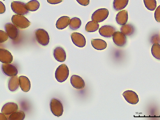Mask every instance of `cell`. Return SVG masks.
<instances>
[{"label": "cell", "instance_id": "1", "mask_svg": "<svg viewBox=\"0 0 160 120\" xmlns=\"http://www.w3.org/2000/svg\"><path fill=\"white\" fill-rule=\"evenodd\" d=\"M69 73V70L67 66L65 64H62L58 67L56 70L55 78L58 82L62 83L68 79Z\"/></svg>", "mask_w": 160, "mask_h": 120}, {"label": "cell", "instance_id": "2", "mask_svg": "<svg viewBox=\"0 0 160 120\" xmlns=\"http://www.w3.org/2000/svg\"><path fill=\"white\" fill-rule=\"evenodd\" d=\"M11 21L13 24L20 29L27 28L31 24L29 21L25 17L22 15H13Z\"/></svg>", "mask_w": 160, "mask_h": 120}, {"label": "cell", "instance_id": "3", "mask_svg": "<svg viewBox=\"0 0 160 120\" xmlns=\"http://www.w3.org/2000/svg\"><path fill=\"white\" fill-rule=\"evenodd\" d=\"M51 111L56 116H61L63 112V106L61 102L56 98L51 99L50 103Z\"/></svg>", "mask_w": 160, "mask_h": 120}, {"label": "cell", "instance_id": "4", "mask_svg": "<svg viewBox=\"0 0 160 120\" xmlns=\"http://www.w3.org/2000/svg\"><path fill=\"white\" fill-rule=\"evenodd\" d=\"M36 38L38 43L43 46H46L49 42V36L45 30L39 29L35 32Z\"/></svg>", "mask_w": 160, "mask_h": 120}, {"label": "cell", "instance_id": "5", "mask_svg": "<svg viewBox=\"0 0 160 120\" xmlns=\"http://www.w3.org/2000/svg\"><path fill=\"white\" fill-rule=\"evenodd\" d=\"M109 11L106 8H100L98 9L93 13L91 19L92 21L97 22L104 21L108 17Z\"/></svg>", "mask_w": 160, "mask_h": 120}, {"label": "cell", "instance_id": "6", "mask_svg": "<svg viewBox=\"0 0 160 120\" xmlns=\"http://www.w3.org/2000/svg\"><path fill=\"white\" fill-rule=\"evenodd\" d=\"M12 10L18 15L23 16L27 14L29 11L27 9L26 4L20 2H13L11 4Z\"/></svg>", "mask_w": 160, "mask_h": 120}, {"label": "cell", "instance_id": "7", "mask_svg": "<svg viewBox=\"0 0 160 120\" xmlns=\"http://www.w3.org/2000/svg\"><path fill=\"white\" fill-rule=\"evenodd\" d=\"M4 28L8 37L11 39L15 40L18 38L19 31L14 24L10 22L7 23L5 24Z\"/></svg>", "mask_w": 160, "mask_h": 120}, {"label": "cell", "instance_id": "8", "mask_svg": "<svg viewBox=\"0 0 160 120\" xmlns=\"http://www.w3.org/2000/svg\"><path fill=\"white\" fill-rule=\"evenodd\" d=\"M72 42L76 46L83 48L86 44V40L84 36L78 32H74L71 35Z\"/></svg>", "mask_w": 160, "mask_h": 120}, {"label": "cell", "instance_id": "9", "mask_svg": "<svg viewBox=\"0 0 160 120\" xmlns=\"http://www.w3.org/2000/svg\"><path fill=\"white\" fill-rule=\"evenodd\" d=\"M2 70L5 74L11 77L17 76L18 73V69L16 67L9 64H2Z\"/></svg>", "mask_w": 160, "mask_h": 120}, {"label": "cell", "instance_id": "10", "mask_svg": "<svg viewBox=\"0 0 160 120\" xmlns=\"http://www.w3.org/2000/svg\"><path fill=\"white\" fill-rule=\"evenodd\" d=\"M126 100L132 104H136L139 101V98L137 93L132 90H127L122 94Z\"/></svg>", "mask_w": 160, "mask_h": 120}, {"label": "cell", "instance_id": "11", "mask_svg": "<svg viewBox=\"0 0 160 120\" xmlns=\"http://www.w3.org/2000/svg\"><path fill=\"white\" fill-rule=\"evenodd\" d=\"M112 39L113 42L117 46L122 47L127 43V38L122 32H116L113 34Z\"/></svg>", "mask_w": 160, "mask_h": 120}, {"label": "cell", "instance_id": "12", "mask_svg": "<svg viewBox=\"0 0 160 120\" xmlns=\"http://www.w3.org/2000/svg\"><path fill=\"white\" fill-rule=\"evenodd\" d=\"M116 29L113 27L108 25H105L102 27L99 31L100 35L105 38L112 37L116 32Z\"/></svg>", "mask_w": 160, "mask_h": 120}, {"label": "cell", "instance_id": "13", "mask_svg": "<svg viewBox=\"0 0 160 120\" xmlns=\"http://www.w3.org/2000/svg\"><path fill=\"white\" fill-rule=\"evenodd\" d=\"M18 104L14 102H10L6 103L2 109V113L6 115H10L18 110Z\"/></svg>", "mask_w": 160, "mask_h": 120}, {"label": "cell", "instance_id": "14", "mask_svg": "<svg viewBox=\"0 0 160 120\" xmlns=\"http://www.w3.org/2000/svg\"><path fill=\"white\" fill-rule=\"evenodd\" d=\"M71 83L75 88L78 89H83L85 86V83L82 78L77 75H73L70 79Z\"/></svg>", "mask_w": 160, "mask_h": 120}, {"label": "cell", "instance_id": "15", "mask_svg": "<svg viewBox=\"0 0 160 120\" xmlns=\"http://www.w3.org/2000/svg\"><path fill=\"white\" fill-rule=\"evenodd\" d=\"M13 60L11 53L5 49H0V61L3 63L10 64Z\"/></svg>", "mask_w": 160, "mask_h": 120}, {"label": "cell", "instance_id": "16", "mask_svg": "<svg viewBox=\"0 0 160 120\" xmlns=\"http://www.w3.org/2000/svg\"><path fill=\"white\" fill-rule=\"evenodd\" d=\"M53 55L55 59L60 62H63L66 59V52L64 49L60 47H57L55 48L54 50Z\"/></svg>", "mask_w": 160, "mask_h": 120}, {"label": "cell", "instance_id": "17", "mask_svg": "<svg viewBox=\"0 0 160 120\" xmlns=\"http://www.w3.org/2000/svg\"><path fill=\"white\" fill-rule=\"evenodd\" d=\"M19 85L22 90L24 92H28L31 88V83L29 78L25 76L19 77Z\"/></svg>", "mask_w": 160, "mask_h": 120}, {"label": "cell", "instance_id": "18", "mask_svg": "<svg viewBox=\"0 0 160 120\" xmlns=\"http://www.w3.org/2000/svg\"><path fill=\"white\" fill-rule=\"evenodd\" d=\"M116 19L117 23L120 25L126 24L128 20V11L123 10L118 12L117 15Z\"/></svg>", "mask_w": 160, "mask_h": 120}, {"label": "cell", "instance_id": "19", "mask_svg": "<svg viewBox=\"0 0 160 120\" xmlns=\"http://www.w3.org/2000/svg\"><path fill=\"white\" fill-rule=\"evenodd\" d=\"M70 20V18L67 16L60 17L57 22V28L60 30H62L66 28L69 25Z\"/></svg>", "mask_w": 160, "mask_h": 120}, {"label": "cell", "instance_id": "20", "mask_svg": "<svg viewBox=\"0 0 160 120\" xmlns=\"http://www.w3.org/2000/svg\"><path fill=\"white\" fill-rule=\"evenodd\" d=\"M91 43L92 47L98 50L105 49L107 47V44L104 40L100 39H92Z\"/></svg>", "mask_w": 160, "mask_h": 120}, {"label": "cell", "instance_id": "21", "mask_svg": "<svg viewBox=\"0 0 160 120\" xmlns=\"http://www.w3.org/2000/svg\"><path fill=\"white\" fill-rule=\"evenodd\" d=\"M19 78L17 76L12 77L9 80L8 83L9 89L12 92L17 90L19 87Z\"/></svg>", "mask_w": 160, "mask_h": 120}, {"label": "cell", "instance_id": "22", "mask_svg": "<svg viewBox=\"0 0 160 120\" xmlns=\"http://www.w3.org/2000/svg\"><path fill=\"white\" fill-rule=\"evenodd\" d=\"M128 2L129 0H114L113 8L117 11L121 10L127 7Z\"/></svg>", "mask_w": 160, "mask_h": 120}, {"label": "cell", "instance_id": "23", "mask_svg": "<svg viewBox=\"0 0 160 120\" xmlns=\"http://www.w3.org/2000/svg\"><path fill=\"white\" fill-rule=\"evenodd\" d=\"M99 25L98 22L92 21L88 22L85 26V30L88 32H94L99 29Z\"/></svg>", "mask_w": 160, "mask_h": 120}, {"label": "cell", "instance_id": "24", "mask_svg": "<svg viewBox=\"0 0 160 120\" xmlns=\"http://www.w3.org/2000/svg\"><path fill=\"white\" fill-rule=\"evenodd\" d=\"M121 31L125 35L130 36L134 33V28L130 24H125L123 25L121 28Z\"/></svg>", "mask_w": 160, "mask_h": 120}, {"label": "cell", "instance_id": "25", "mask_svg": "<svg viewBox=\"0 0 160 120\" xmlns=\"http://www.w3.org/2000/svg\"><path fill=\"white\" fill-rule=\"evenodd\" d=\"M82 24V22L81 19L75 17L71 19L69 25V28L72 30H77L81 27Z\"/></svg>", "mask_w": 160, "mask_h": 120}, {"label": "cell", "instance_id": "26", "mask_svg": "<svg viewBox=\"0 0 160 120\" xmlns=\"http://www.w3.org/2000/svg\"><path fill=\"white\" fill-rule=\"evenodd\" d=\"M26 7L28 10L31 12H34L39 9L40 4L37 0H32L26 4Z\"/></svg>", "mask_w": 160, "mask_h": 120}, {"label": "cell", "instance_id": "27", "mask_svg": "<svg viewBox=\"0 0 160 120\" xmlns=\"http://www.w3.org/2000/svg\"><path fill=\"white\" fill-rule=\"evenodd\" d=\"M25 115L24 112L21 111L13 112L9 116V120H23L25 118Z\"/></svg>", "mask_w": 160, "mask_h": 120}, {"label": "cell", "instance_id": "28", "mask_svg": "<svg viewBox=\"0 0 160 120\" xmlns=\"http://www.w3.org/2000/svg\"><path fill=\"white\" fill-rule=\"evenodd\" d=\"M152 54L153 57L158 60H160V45L154 43L151 49Z\"/></svg>", "mask_w": 160, "mask_h": 120}, {"label": "cell", "instance_id": "29", "mask_svg": "<svg viewBox=\"0 0 160 120\" xmlns=\"http://www.w3.org/2000/svg\"><path fill=\"white\" fill-rule=\"evenodd\" d=\"M146 8L150 11H154L157 7V2L156 0H143Z\"/></svg>", "mask_w": 160, "mask_h": 120}, {"label": "cell", "instance_id": "30", "mask_svg": "<svg viewBox=\"0 0 160 120\" xmlns=\"http://www.w3.org/2000/svg\"><path fill=\"white\" fill-rule=\"evenodd\" d=\"M8 36L6 32L2 30L0 31V43H2L7 41Z\"/></svg>", "mask_w": 160, "mask_h": 120}, {"label": "cell", "instance_id": "31", "mask_svg": "<svg viewBox=\"0 0 160 120\" xmlns=\"http://www.w3.org/2000/svg\"><path fill=\"white\" fill-rule=\"evenodd\" d=\"M154 17L157 22H160V5L158 7L155 11Z\"/></svg>", "mask_w": 160, "mask_h": 120}, {"label": "cell", "instance_id": "32", "mask_svg": "<svg viewBox=\"0 0 160 120\" xmlns=\"http://www.w3.org/2000/svg\"><path fill=\"white\" fill-rule=\"evenodd\" d=\"M77 2L80 5L86 6L89 4V0H76Z\"/></svg>", "mask_w": 160, "mask_h": 120}, {"label": "cell", "instance_id": "33", "mask_svg": "<svg viewBox=\"0 0 160 120\" xmlns=\"http://www.w3.org/2000/svg\"><path fill=\"white\" fill-rule=\"evenodd\" d=\"M63 1V0H47L48 3L52 5L59 4L62 2Z\"/></svg>", "mask_w": 160, "mask_h": 120}, {"label": "cell", "instance_id": "34", "mask_svg": "<svg viewBox=\"0 0 160 120\" xmlns=\"http://www.w3.org/2000/svg\"><path fill=\"white\" fill-rule=\"evenodd\" d=\"M5 11L6 8L2 2H0V14H3Z\"/></svg>", "mask_w": 160, "mask_h": 120}, {"label": "cell", "instance_id": "35", "mask_svg": "<svg viewBox=\"0 0 160 120\" xmlns=\"http://www.w3.org/2000/svg\"><path fill=\"white\" fill-rule=\"evenodd\" d=\"M1 120H7V118L4 114L1 113Z\"/></svg>", "mask_w": 160, "mask_h": 120}]
</instances>
